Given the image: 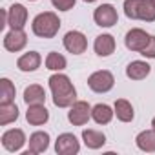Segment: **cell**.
Returning <instances> with one entry per match:
<instances>
[{
  "label": "cell",
  "mask_w": 155,
  "mask_h": 155,
  "mask_svg": "<svg viewBox=\"0 0 155 155\" xmlns=\"http://www.w3.org/2000/svg\"><path fill=\"white\" fill-rule=\"evenodd\" d=\"M137 146L142 150V151H155V130H146V131H140L135 139Z\"/></svg>",
  "instance_id": "obj_22"
},
{
  "label": "cell",
  "mask_w": 155,
  "mask_h": 155,
  "mask_svg": "<svg viewBox=\"0 0 155 155\" xmlns=\"http://www.w3.org/2000/svg\"><path fill=\"white\" fill-rule=\"evenodd\" d=\"M124 15L133 20L153 22L155 20V6L151 0H124Z\"/></svg>",
  "instance_id": "obj_3"
},
{
  "label": "cell",
  "mask_w": 155,
  "mask_h": 155,
  "mask_svg": "<svg viewBox=\"0 0 155 155\" xmlns=\"http://www.w3.org/2000/svg\"><path fill=\"white\" fill-rule=\"evenodd\" d=\"M31 2H35V0H31Z\"/></svg>",
  "instance_id": "obj_31"
},
{
  "label": "cell",
  "mask_w": 155,
  "mask_h": 155,
  "mask_svg": "<svg viewBox=\"0 0 155 155\" xmlns=\"http://www.w3.org/2000/svg\"><path fill=\"white\" fill-rule=\"evenodd\" d=\"M40 62H42L40 55H38L37 51H29V53H24V55L17 60V68H18L20 71H35V69L40 68Z\"/></svg>",
  "instance_id": "obj_16"
},
{
  "label": "cell",
  "mask_w": 155,
  "mask_h": 155,
  "mask_svg": "<svg viewBox=\"0 0 155 155\" xmlns=\"http://www.w3.org/2000/svg\"><path fill=\"white\" fill-rule=\"evenodd\" d=\"M24 101L28 106L31 104H44L46 102V91L38 84H31L24 90Z\"/></svg>",
  "instance_id": "obj_17"
},
{
  "label": "cell",
  "mask_w": 155,
  "mask_h": 155,
  "mask_svg": "<svg viewBox=\"0 0 155 155\" xmlns=\"http://www.w3.org/2000/svg\"><path fill=\"white\" fill-rule=\"evenodd\" d=\"M115 84V79L113 75L106 69H101V71H95L93 75H90L88 79V86L95 91V93H106L113 88Z\"/></svg>",
  "instance_id": "obj_4"
},
{
  "label": "cell",
  "mask_w": 155,
  "mask_h": 155,
  "mask_svg": "<svg viewBox=\"0 0 155 155\" xmlns=\"http://www.w3.org/2000/svg\"><path fill=\"white\" fill-rule=\"evenodd\" d=\"M66 58L60 55V53H57V51H51L48 57H46V68L48 69H51V71H62L64 68H66Z\"/></svg>",
  "instance_id": "obj_25"
},
{
  "label": "cell",
  "mask_w": 155,
  "mask_h": 155,
  "mask_svg": "<svg viewBox=\"0 0 155 155\" xmlns=\"http://www.w3.org/2000/svg\"><path fill=\"white\" fill-rule=\"evenodd\" d=\"M28 22V9L22 4H13L8 11V24L11 29H22Z\"/></svg>",
  "instance_id": "obj_12"
},
{
  "label": "cell",
  "mask_w": 155,
  "mask_h": 155,
  "mask_svg": "<svg viewBox=\"0 0 155 155\" xmlns=\"http://www.w3.org/2000/svg\"><path fill=\"white\" fill-rule=\"evenodd\" d=\"M140 55H144V57H148V58H155V37H153V35H151L148 46L140 51Z\"/></svg>",
  "instance_id": "obj_27"
},
{
  "label": "cell",
  "mask_w": 155,
  "mask_h": 155,
  "mask_svg": "<svg viewBox=\"0 0 155 155\" xmlns=\"http://www.w3.org/2000/svg\"><path fill=\"white\" fill-rule=\"evenodd\" d=\"M55 150L58 155H73V153H79L81 144L73 133H62V135H58V139L55 142Z\"/></svg>",
  "instance_id": "obj_9"
},
{
  "label": "cell",
  "mask_w": 155,
  "mask_h": 155,
  "mask_svg": "<svg viewBox=\"0 0 155 155\" xmlns=\"http://www.w3.org/2000/svg\"><path fill=\"white\" fill-rule=\"evenodd\" d=\"M115 115H117L119 120L130 122V120H133V117H135L133 106H131L126 99H119V101H115Z\"/></svg>",
  "instance_id": "obj_20"
},
{
  "label": "cell",
  "mask_w": 155,
  "mask_h": 155,
  "mask_svg": "<svg viewBox=\"0 0 155 155\" xmlns=\"http://www.w3.org/2000/svg\"><path fill=\"white\" fill-rule=\"evenodd\" d=\"M151 2H153V6H155V0H151Z\"/></svg>",
  "instance_id": "obj_30"
},
{
  "label": "cell",
  "mask_w": 155,
  "mask_h": 155,
  "mask_svg": "<svg viewBox=\"0 0 155 155\" xmlns=\"http://www.w3.org/2000/svg\"><path fill=\"white\" fill-rule=\"evenodd\" d=\"M150 38H151V35H148L146 31L135 28V29H130V31L126 33L124 44H126V48L131 49V51H142V49L148 46Z\"/></svg>",
  "instance_id": "obj_8"
},
{
  "label": "cell",
  "mask_w": 155,
  "mask_h": 155,
  "mask_svg": "<svg viewBox=\"0 0 155 155\" xmlns=\"http://www.w3.org/2000/svg\"><path fill=\"white\" fill-rule=\"evenodd\" d=\"M64 48L73 55H81L86 51L88 40H86L84 33H81V31H68L64 35Z\"/></svg>",
  "instance_id": "obj_6"
},
{
  "label": "cell",
  "mask_w": 155,
  "mask_h": 155,
  "mask_svg": "<svg viewBox=\"0 0 155 155\" xmlns=\"http://www.w3.org/2000/svg\"><path fill=\"white\" fill-rule=\"evenodd\" d=\"M26 142V135L22 130L15 128V130H8L4 135H2V146L8 150V151H18Z\"/></svg>",
  "instance_id": "obj_11"
},
{
  "label": "cell",
  "mask_w": 155,
  "mask_h": 155,
  "mask_svg": "<svg viewBox=\"0 0 155 155\" xmlns=\"http://www.w3.org/2000/svg\"><path fill=\"white\" fill-rule=\"evenodd\" d=\"M93 18H95V22H97V26H101V28H111V26H115L117 20H119L117 9H115L111 4H102V6H99V8L95 9V13H93Z\"/></svg>",
  "instance_id": "obj_7"
},
{
  "label": "cell",
  "mask_w": 155,
  "mask_h": 155,
  "mask_svg": "<svg viewBox=\"0 0 155 155\" xmlns=\"http://www.w3.org/2000/svg\"><path fill=\"white\" fill-rule=\"evenodd\" d=\"M17 119H18V108H17V104H13V102L0 104V124L6 126L9 122H15Z\"/></svg>",
  "instance_id": "obj_23"
},
{
  "label": "cell",
  "mask_w": 155,
  "mask_h": 155,
  "mask_svg": "<svg viewBox=\"0 0 155 155\" xmlns=\"http://www.w3.org/2000/svg\"><path fill=\"white\" fill-rule=\"evenodd\" d=\"M26 119L31 126H42L48 122L49 119V111L46 110L44 104H31L28 106V111H26Z\"/></svg>",
  "instance_id": "obj_13"
},
{
  "label": "cell",
  "mask_w": 155,
  "mask_h": 155,
  "mask_svg": "<svg viewBox=\"0 0 155 155\" xmlns=\"http://www.w3.org/2000/svg\"><path fill=\"white\" fill-rule=\"evenodd\" d=\"M150 69H151L150 64H146L142 60H133V62L128 64L126 75H128V79H131V81H142V79H146V77L150 75Z\"/></svg>",
  "instance_id": "obj_14"
},
{
  "label": "cell",
  "mask_w": 155,
  "mask_h": 155,
  "mask_svg": "<svg viewBox=\"0 0 155 155\" xmlns=\"http://www.w3.org/2000/svg\"><path fill=\"white\" fill-rule=\"evenodd\" d=\"M51 4L58 9V11H69L75 6V0H51Z\"/></svg>",
  "instance_id": "obj_26"
},
{
  "label": "cell",
  "mask_w": 155,
  "mask_h": 155,
  "mask_svg": "<svg viewBox=\"0 0 155 155\" xmlns=\"http://www.w3.org/2000/svg\"><path fill=\"white\" fill-rule=\"evenodd\" d=\"M113 110L108 104H97L95 108H91V117L97 124H108L113 119Z\"/></svg>",
  "instance_id": "obj_21"
},
{
  "label": "cell",
  "mask_w": 155,
  "mask_h": 155,
  "mask_svg": "<svg viewBox=\"0 0 155 155\" xmlns=\"http://www.w3.org/2000/svg\"><path fill=\"white\" fill-rule=\"evenodd\" d=\"M91 117V108L86 101H75L68 113V119L73 126H84Z\"/></svg>",
  "instance_id": "obj_5"
},
{
  "label": "cell",
  "mask_w": 155,
  "mask_h": 155,
  "mask_svg": "<svg viewBox=\"0 0 155 155\" xmlns=\"http://www.w3.org/2000/svg\"><path fill=\"white\" fill-rule=\"evenodd\" d=\"M84 2H88V4H90V2H95V0H84Z\"/></svg>",
  "instance_id": "obj_29"
},
{
  "label": "cell",
  "mask_w": 155,
  "mask_h": 155,
  "mask_svg": "<svg viewBox=\"0 0 155 155\" xmlns=\"http://www.w3.org/2000/svg\"><path fill=\"white\" fill-rule=\"evenodd\" d=\"M49 88H51L53 102L57 108H68L77 101V91H75L73 82L62 73L49 77Z\"/></svg>",
  "instance_id": "obj_1"
},
{
  "label": "cell",
  "mask_w": 155,
  "mask_h": 155,
  "mask_svg": "<svg viewBox=\"0 0 155 155\" xmlns=\"http://www.w3.org/2000/svg\"><path fill=\"white\" fill-rule=\"evenodd\" d=\"M95 53L99 57H110L113 51H115V38L111 35H99L95 38Z\"/></svg>",
  "instance_id": "obj_15"
},
{
  "label": "cell",
  "mask_w": 155,
  "mask_h": 155,
  "mask_svg": "<svg viewBox=\"0 0 155 155\" xmlns=\"http://www.w3.org/2000/svg\"><path fill=\"white\" fill-rule=\"evenodd\" d=\"M15 99V86L9 79H2L0 81V104H8L13 102Z\"/></svg>",
  "instance_id": "obj_24"
},
{
  "label": "cell",
  "mask_w": 155,
  "mask_h": 155,
  "mask_svg": "<svg viewBox=\"0 0 155 155\" xmlns=\"http://www.w3.org/2000/svg\"><path fill=\"white\" fill-rule=\"evenodd\" d=\"M82 140L88 148L99 150L106 144V135L102 131H97V130H84L82 131Z\"/></svg>",
  "instance_id": "obj_19"
},
{
  "label": "cell",
  "mask_w": 155,
  "mask_h": 155,
  "mask_svg": "<svg viewBox=\"0 0 155 155\" xmlns=\"http://www.w3.org/2000/svg\"><path fill=\"white\" fill-rule=\"evenodd\" d=\"M49 146V135L46 131H35L29 137V153H42Z\"/></svg>",
  "instance_id": "obj_18"
},
{
  "label": "cell",
  "mask_w": 155,
  "mask_h": 155,
  "mask_svg": "<svg viewBox=\"0 0 155 155\" xmlns=\"http://www.w3.org/2000/svg\"><path fill=\"white\" fill-rule=\"evenodd\" d=\"M31 29L40 38H53L60 29V20H58V17L55 13L44 11V13L35 17V20L31 24Z\"/></svg>",
  "instance_id": "obj_2"
},
{
  "label": "cell",
  "mask_w": 155,
  "mask_h": 155,
  "mask_svg": "<svg viewBox=\"0 0 155 155\" xmlns=\"http://www.w3.org/2000/svg\"><path fill=\"white\" fill-rule=\"evenodd\" d=\"M26 44H28V35H26L22 29H11V31L4 37V48H6L8 51L17 53V51H20V49H24Z\"/></svg>",
  "instance_id": "obj_10"
},
{
  "label": "cell",
  "mask_w": 155,
  "mask_h": 155,
  "mask_svg": "<svg viewBox=\"0 0 155 155\" xmlns=\"http://www.w3.org/2000/svg\"><path fill=\"white\" fill-rule=\"evenodd\" d=\"M151 126H153V130H155V119H153V120H151Z\"/></svg>",
  "instance_id": "obj_28"
}]
</instances>
